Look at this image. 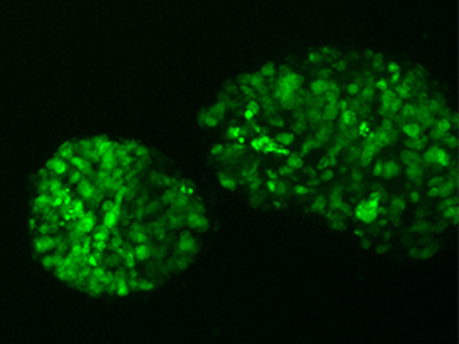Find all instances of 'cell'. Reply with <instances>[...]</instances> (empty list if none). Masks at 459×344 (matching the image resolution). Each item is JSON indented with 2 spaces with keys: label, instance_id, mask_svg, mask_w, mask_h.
<instances>
[{
  "label": "cell",
  "instance_id": "cell-2",
  "mask_svg": "<svg viewBox=\"0 0 459 344\" xmlns=\"http://www.w3.org/2000/svg\"><path fill=\"white\" fill-rule=\"evenodd\" d=\"M210 228L189 178L143 143L63 141L41 164L26 215L29 250L51 280L98 300L148 296L199 257Z\"/></svg>",
  "mask_w": 459,
  "mask_h": 344
},
{
  "label": "cell",
  "instance_id": "cell-1",
  "mask_svg": "<svg viewBox=\"0 0 459 344\" xmlns=\"http://www.w3.org/2000/svg\"><path fill=\"white\" fill-rule=\"evenodd\" d=\"M222 188L380 256L430 257L457 225V116L427 74L321 47L239 74L202 110Z\"/></svg>",
  "mask_w": 459,
  "mask_h": 344
}]
</instances>
